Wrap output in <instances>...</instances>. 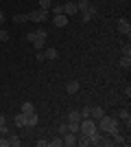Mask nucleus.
<instances>
[{"mask_svg": "<svg viewBox=\"0 0 131 147\" xmlns=\"http://www.w3.org/2000/svg\"><path fill=\"white\" fill-rule=\"evenodd\" d=\"M96 127H98L100 134H112V132H116V129H120V123L116 117H107V114H103V117L98 119V123H96Z\"/></svg>", "mask_w": 131, "mask_h": 147, "instance_id": "f257e3e1", "label": "nucleus"}, {"mask_svg": "<svg viewBox=\"0 0 131 147\" xmlns=\"http://www.w3.org/2000/svg\"><path fill=\"white\" fill-rule=\"evenodd\" d=\"M46 31H33V33H26V40L35 46V51H42L44 49V42H46Z\"/></svg>", "mask_w": 131, "mask_h": 147, "instance_id": "f03ea898", "label": "nucleus"}, {"mask_svg": "<svg viewBox=\"0 0 131 147\" xmlns=\"http://www.w3.org/2000/svg\"><path fill=\"white\" fill-rule=\"evenodd\" d=\"M79 132L90 136V134H94V132H98V127H96V123H94L92 117H87V119H81V129H79Z\"/></svg>", "mask_w": 131, "mask_h": 147, "instance_id": "7ed1b4c3", "label": "nucleus"}, {"mask_svg": "<svg viewBox=\"0 0 131 147\" xmlns=\"http://www.w3.org/2000/svg\"><path fill=\"white\" fill-rule=\"evenodd\" d=\"M26 16H29V20H33V22H46V20H48V11H44V9L31 11V13H26Z\"/></svg>", "mask_w": 131, "mask_h": 147, "instance_id": "20e7f679", "label": "nucleus"}, {"mask_svg": "<svg viewBox=\"0 0 131 147\" xmlns=\"http://www.w3.org/2000/svg\"><path fill=\"white\" fill-rule=\"evenodd\" d=\"M79 13H81V22H90V20H92L94 16H96V7H92V5H90V7L85 9V11H79Z\"/></svg>", "mask_w": 131, "mask_h": 147, "instance_id": "39448f33", "label": "nucleus"}, {"mask_svg": "<svg viewBox=\"0 0 131 147\" xmlns=\"http://www.w3.org/2000/svg\"><path fill=\"white\" fill-rule=\"evenodd\" d=\"M118 33H122V35H129V33H131L129 20H125V18H120V20H118Z\"/></svg>", "mask_w": 131, "mask_h": 147, "instance_id": "423d86ee", "label": "nucleus"}, {"mask_svg": "<svg viewBox=\"0 0 131 147\" xmlns=\"http://www.w3.org/2000/svg\"><path fill=\"white\" fill-rule=\"evenodd\" d=\"M53 22H55V26L63 29V26H68V16H63V13H57L55 18H53Z\"/></svg>", "mask_w": 131, "mask_h": 147, "instance_id": "0eeeda50", "label": "nucleus"}, {"mask_svg": "<svg viewBox=\"0 0 131 147\" xmlns=\"http://www.w3.org/2000/svg\"><path fill=\"white\" fill-rule=\"evenodd\" d=\"M61 138H63V145H68V147H74L76 145V134H72V132H66Z\"/></svg>", "mask_w": 131, "mask_h": 147, "instance_id": "6e6552de", "label": "nucleus"}, {"mask_svg": "<svg viewBox=\"0 0 131 147\" xmlns=\"http://www.w3.org/2000/svg\"><path fill=\"white\" fill-rule=\"evenodd\" d=\"M76 13H79V9H76V5L74 2H68V5H63V16H76Z\"/></svg>", "mask_w": 131, "mask_h": 147, "instance_id": "1a4fd4ad", "label": "nucleus"}, {"mask_svg": "<svg viewBox=\"0 0 131 147\" xmlns=\"http://www.w3.org/2000/svg\"><path fill=\"white\" fill-rule=\"evenodd\" d=\"M103 114H105V110H103L100 105H94V108H90V117H92L94 121H98V119L103 117Z\"/></svg>", "mask_w": 131, "mask_h": 147, "instance_id": "9d476101", "label": "nucleus"}, {"mask_svg": "<svg viewBox=\"0 0 131 147\" xmlns=\"http://www.w3.org/2000/svg\"><path fill=\"white\" fill-rule=\"evenodd\" d=\"M116 119H120V121H127V125H129V121H131V112H129V108H122V110L118 112V117Z\"/></svg>", "mask_w": 131, "mask_h": 147, "instance_id": "9b49d317", "label": "nucleus"}, {"mask_svg": "<svg viewBox=\"0 0 131 147\" xmlns=\"http://www.w3.org/2000/svg\"><path fill=\"white\" fill-rule=\"evenodd\" d=\"M37 114L35 112H31V114H26V127H33V125H37Z\"/></svg>", "mask_w": 131, "mask_h": 147, "instance_id": "f8f14e48", "label": "nucleus"}, {"mask_svg": "<svg viewBox=\"0 0 131 147\" xmlns=\"http://www.w3.org/2000/svg\"><path fill=\"white\" fill-rule=\"evenodd\" d=\"M79 81H70L68 86H66V90H68V94H76V92H79Z\"/></svg>", "mask_w": 131, "mask_h": 147, "instance_id": "ddd939ff", "label": "nucleus"}, {"mask_svg": "<svg viewBox=\"0 0 131 147\" xmlns=\"http://www.w3.org/2000/svg\"><path fill=\"white\" fill-rule=\"evenodd\" d=\"M87 138H90V145H100V138H103V136H100V132H94V134H90Z\"/></svg>", "mask_w": 131, "mask_h": 147, "instance_id": "4468645a", "label": "nucleus"}, {"mask_svg": "<svg viewBox=\"0 0 131 147\" xmlns=\"http://www.w3.org/2000/svg\"><path fill=\"white\" fill-rule=\"evenodd\" d=\"M68 121L70 123H79V121H81V112H79V110H72L68 114Z\"/></svg>", "mask_w": 131, "mask_h": 147, "instance_id": "2eb2a0df", "label": "nucleus"}, {"mask_svg": "<svg viewBox=\"0 0 131 147\" xmlns=\"http://www.w3.org/2000/svg\"><path fill=\"white\" fill-rule=\"evenodd\" d=\"M109 136H112V138H114V143H122V145H125V136H122V134H120V129H116V132H112V134H109Z\"/></svg>", "mask_w": 131, "mask_h": 147, "instance_id": "dca6fc26", "label": "nucleus"}, {"mask_svg": "<svg viewBox=\"0 0 131 147\" xmlns=\"http://www.w3.org/2000/svg\"><path fill=\"white\" fill-rule=\"evenodd\" d=\"M11 20L15 22V24H22V22H26V20H29V16H26V13H15Z\"/></svg>", "mask_w": 131, "mask_h": 147, "instance_id": "f3484780", "label": "nucleus"}, {"mask_svg": "<svg viewBox=\"0 0 131 147\" xmlns=\"http://www.w3.org/2000/svg\"><path fill=\"white\" fill-rule=\"evenodd\" d=\"M57 55H59L57 49H46L44 51V57H46V59H57Z\"/></svg>", "mask_w": 131, "mask_h": 147, "instance_id": "a211bd4d", "label": "nucleus"}, {"mask_svg": "<svg viewBox=\"0 0 131 147\" xmlns=\"http://www.w3.org/2000/svg\"><path fill=\"white\" fill-rule=\"evenodd\" d=\"M22 112H24V114H31V112H35V105H33L31 101H24V103H22Z\"/></svg>", "mask_w": 131, "mask_h": 147, "instance_id": "6ab92c4d", "label": "nucleus"}, {"mask_svg": "<svg viewBox=\"0 0 131 147\" xmlns=\"http://www.w3.org/2000/svg\"><path fill=\"white\" fill-rule=\"evenodd\" d=\"M15 125H18V127H24L26 125V114L24 112H20L18 117H15Z\"/></svg>", "mask_w": 131, "mask_h": 147, "instance_id": "aec40b11", "label": "nucleus"}, {"mask_svg": "<svg viewBox=\"0 0 131 147\" xmlns=\"http://www.w3.org/2000/svg\"><path fill=\"white\" fill-rule=\"evenodd\" d=\"M79 129H81V121H79V123H68V132L79 134Z\"/></svg>", "mask_w": 131, "mask_h": 147, "instance_id": "412c9836", "label": "nucleus"}, {"mask_svg": "<svg viewBox=\"0 0 131 147\" xmlns=\"http://www.w3.org/2000/svg\"><path fill=\"white\" fill-rule=\"evenodd\" d=\"M87 7H90V0H79V2H76V9H79V11H85Z\"/></svg>", "mask_w": 131, "mask_h": 147, "instance_id": "4be33fe9", "label": "nucleus"}, {"mask_svg": "<svg viewBox=\"0 0 131 147\" xmlns=\"http://www.w3.org/2000/svg\"><path fill=\"white\" fill-rule=\"evenodd\" d=\"M50 7H53V2H50V0H39V9H44V11H50Z\"/></svg>", "mask_w": 131, "mask_h": 147, "instance_id": "5701e85b", "label": "nucleus"}, {"mask_svg": "<svg viewBox=\"0 0 131 147\" xmlns=\"http://www.w3.org/2000/svg\"><path fill=\"white\" fill-rule=\"evenodd\" d=\"M9 145H11V147H18L20 145V138L15 134H9Z\"/></svg>", "mask_w": 131, "mask_h": 147, "instance_id": "b1692460", "label": "nucleus"}, {"mask_svg": "<svg viewBox=\"0 0 131 147\" xmlns=\"http://www.w3.org/2000/svg\"><path fill=\"white\" fill-rule=\"evenodd\" d=\"M120 66H122V68H129V66H131V55H125V57H122V59H120Z\"/></svg>", "mask_w": 131, "mask_h": 147, "instance_id": "393cba45", "label": "nucleus"}, {"mask_svg": "<svg viewBox=\"0 0 131 147\" xmlns=\"http://www.w3.org/2000/svg\"><path fill=\"white\" fill-rule=\"evenodd\" d=\"M48 145H50V147H61V145H63V138H61V136H57L55 141H50Z\"/></svg>", "mask_w": 131, "mask_h": 147, "instance_id": "a878e982", "label": "nucleus"}, {"mask_svg": "<svg viewBox=\"0 0 131 147\" xmlns=\"http://www.w3.org/2000/svg\"><path fill=\"white\" fill-rule=\"evenodd\" d=\"M9 33H7V29H2V26H0V42H7V40H9Z\"/></svg>", "mask_w": 131, "mask_h": 147, "instance_id": "bb28decb", "label": "nucleus"}, {"mask_svg": "<svg viewBox=\"0 0 131 147\" xmlns=\"http://www.w3.org/2000/svg\"><path fill=\"white\" fill-rule=\"evenodd\" d=\"M50 11H53V16H57V13H63V5H55V7H50Z\"/></svg>", "mask_w": 131, "mask_h": 147, "instance_id": "cd10ccee", "label": "nucleus"}, {"mask_svg": "<svg viewBox=\"0 0 131 147\" xmlns=\"http://www.w3.org/2000/svg\"><path fill=\"white\" fill-rule=\"evenodd\" d=\"M57 132H59V136H63L66 132H68V125H66V123H61V125L57 127Z\"/></svg>", "mask_w": 131, "mask_h": 147, "instance_id": "c85d7f7f", "label": "nucleus"}, {"mask_svg": "<svg viewBox=\"0 0 131 147\" xmlns=\"http://www.w3.org/2000/svg\"><path fill=\"white\" fill-rule=\"evenodd\" d=\"M0 136H9V129H7V123H0Z\"/></svg>", "mask_w": 131, "mask_h": 147, "instance_id": "c756f323", "label": "nucleus"}, {"mask_svg": "<svg viewBox=\"0 0 131 147\" xmlns=\"http://www.w3.org/2000/svg\"><path fill=\"white\" fill-rule=\"evenodd\" d=\"M79 112H81V119H87V117H90V105H85V108L79 110Z\"/></svg>", "mask_w": 131, "mask_h": 147, "instance_id": "7c9ffc66", "label": "nucleus"}, {"mask_svg": "<svg viewBox=\"0 0 131 147\" xmlns=\"http://www.w3.org/2000/svg\"><path fill=\"white\" fill-rule=\"evenodd\" d=\"M0 147H9V136H2V138H0Z\"/></svg>", "mask_w": 131, "mask_h": 147, "instance_id": "2f4dec72", "label": "nucleus"}, {"mask_svg": "<svg viewBox=\"0 0 131 147\" xmlns=\"http://www.w3.org/2000/svg\"><path fill=\"white\" fill-rule=\"evenodd\" d=\"M122 53H125V55H131V46H129V44H125V46H122Z\"/></svg>", "mask_w": 131, "mask_h": 147, "instance_id": "473e14b6", "label": "nucleus"}, {"mask_svg": "<svg viewBox=\"0 0 131 147\" xmlns=\"http://www.w3.org/2000/svg\"><path fill=\"white\" fill-rule=\"evenodd\" d=\"M35 57H37V61H44V59H46V57H44V51H37V55H35Z\"/></svg>", "mask_w": 131, "mask_h": 147, "instance_id": "72a5a7b5", "label": "nucleus"}, {"mask_svg": "<svg viewBox=\"0 0 131 147\" xmlns=\"http://www.w3.org/2000/svg\"><path fill=\"white\" fill-rule=\"evenodd\" d=\"M5 24V13H0V26Z\"/></svg>", "mask_w": 131, "mask_h": 147, "instance_id": "f704fd0d", "label": "nucleus"}]
</instances>
